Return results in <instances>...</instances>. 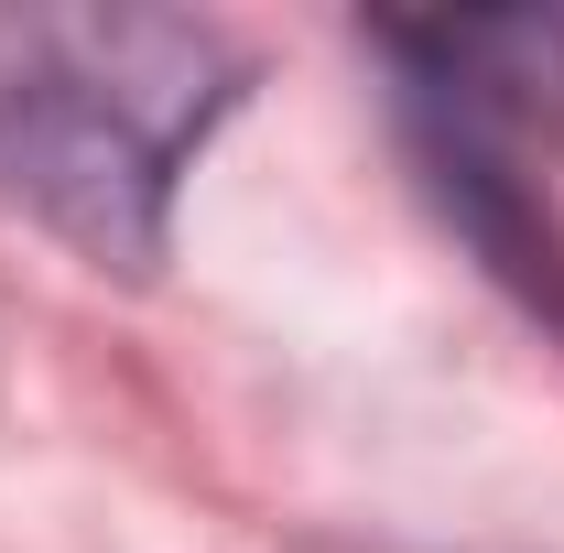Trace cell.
Wrapping results in <instances>:
<instances>
[{
    "label": "cell",
    "mask_w": 564,
    "mask_h": 553,
    "mask_svg": "<svg viewBox=\"0 0 564 553\" xmlns=\"http://www.w3.org/2000/svg\"><path fill=\"white\" fill-rule=\"evenodd\" d=\"M380 55L402 66V98L489 131L499 152H564V11H434L380 22Z\"/></svg>",
    "instance_id": "2"
},
{
    "label": "cell",
    "mask_w": 564,
    "mask_h": 553,
    "mask_svg": "<svg viewBox=\"0 0 564 553\" xmlns=\"http://www.w3.org/2000/svg\"><path fill=\"white\" fill-rule=\"evenodd\" d=\"M250 98V44L196 11H0V196L141 282L196 152Z\"/></svg>",
    "instance_id": "1"
}]
</instances>
